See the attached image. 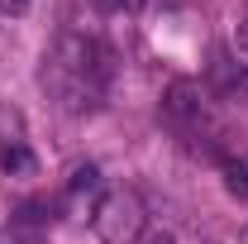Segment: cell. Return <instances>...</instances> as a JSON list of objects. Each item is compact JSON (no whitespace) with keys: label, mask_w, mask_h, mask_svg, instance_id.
I'll return each instance as SVG.
<instances>
[{"label":"cell","mask_w":248,"mask_h":244,"mask_svg":"<svg viewBox=\"0 0 248 244\" xmlns=\"http://www.w3.org/2000/svg\"><path fill=\"white\" fill-rule=\"evenodd\" d=\"M43 91L58 101L62 110L72 115H86L105 101V82H110V62H105V48L86 38V34H62L53 43V53L43 58V72H38Z\"/></svg>","instance_id":"1"},{"label":"cell","mask_w":248,"mask_h":244,"mask_svg":"<svg viewBox=\"0 0 248 244\" xmlns=\"http://www.w3.org/2000/svg\"><path fill=\"white\" fill-rule=\"evenodd\" d=\"M143 220H148V211H143L139 192H129V187H110L91 211V225L100 235V244H139Z\"/></svg>","instance_id":"2"},{"label":"cell","mask_w":248,"mask_h":244,"mask_svg":"<svg viewBox=\"0 0 248 244\" xmlns=\"http://www.w3.org/2000/svg\"><path fill=\"white\" fill-rule=\"evenodd\" d=\"M162 115L172 120V129L182 139H205L210 134V110H205V96L196 82H172L162 96Z\"/></svg>","instance_id":"3"},{"label":"cell","mask_w":248,"mask_h":244,"mask_svg":"<svg viewBox=\"0 0 248 244\" xmlns=\"http://www.w3.org/2000/svg\"><path fill=\"white\" fill-rule=\"evenodd\" d=\"M210 87H215L224 101H248V67L229 48H215L210 53Z\"/></svg>","instance_id":"4"},{"label":"cell","mask_w":248,"mask_h":244,"mask_svg":"<svg viewBox=\"0 0 248 244\" xmlns=\"http://www.w3.org/2000/svg\"><path fill=\"white\" fill-rule=\"evenodd\" d=\"M0 168L5 173H33V153L19 144V139H10L5 149H0Z\"/></svg>","instance_id":"5"},{"label":"cell","mask_w":248,"mask_h":244,"mask_svg":"<svg viewBox=\"0 0 248 244\" xmlns=\"http://www.w3.org/2000/svg\"><path fill=\"white\" fill-rule=\"evenodd\" d=\"M224 182H229L234 196L248 201V158H229V163H224Z\"/></svg>","instance_id":"6"},{"label":"cell","mask_w":248,"mask_h":244,"mask_svg":"<svg viewBox=\"0 0 248 244\" xmlns=\"http://www.w3.org/2000/svg\"><path fill=\"white\" fill-rule=\"evenodd\" d=\"M95 187H100V173H95L91 163H86V168H77V173H72L67 192H72V196H81V192H95Z\"/></svg>","instance_id":"7"},{"label":"cell","mask_w":248,"mask_h":244,"mask_svg":"<svg viewBox=\"0 0 248 244\" xmlns=\"http://www.w3.org/2000/svg\"><path fill=\"white\" fill-rule=\"evenodd\" d=\"M100 15H139L143 10V0H91Z\"/></svg>","instance_id":"8"},{"label":"cell","mask_w":248,"mask_h":244,"mask_svg":"<svg viewBox=\"0 0 248 244\" xmlns=\"http://www.w3.org/2000/svg\"><path fill=\"white\" fill-rule=\"evenodd\" d=\"M0 15L19 19V15H29V0H0Z\"/></svg>","instance_id":"9"},{"label":"cell","mask_w":248,"mask_h":244,"mask_svg":"<svg viewBox=\"0 0 248 244\" xmlns=\"http://www.w3.org/2000/svg\"><path fill=\"white\" fill-rule=\"evenodd\" d=\"M148 244H177V240H172L167 230H157V235H148Z\"/></svg>","instance_id":"10"},{"label":"cell","mask_w":248,"mask_h":244,"mask_svg":"<svg viewBox=\"0 0 248 244\" xmlns=\"http://www.w3.org/2000/svg\"><path fill=\"white\" fill-rule=\"evenodd\" d=\"M239 48H248V24H244V29H239Z\"/></svg>","instance_id":"11"}]
</instances>
